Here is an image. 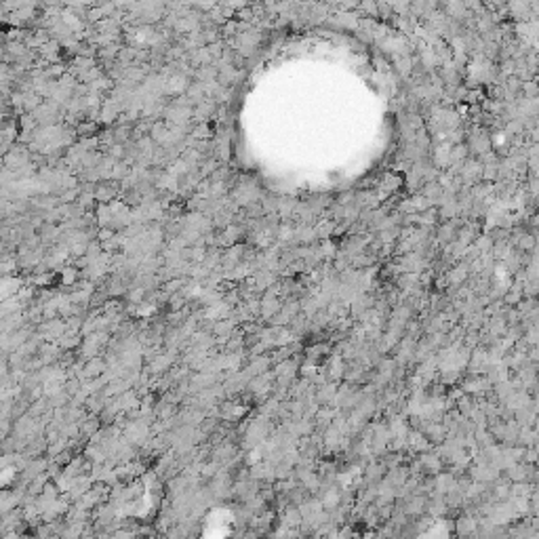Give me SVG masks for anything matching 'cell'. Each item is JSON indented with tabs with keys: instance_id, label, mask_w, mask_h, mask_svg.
<instances>
[{
	"instance_id": "6da1fadb",
	"label": "cell",
	"mask_w": 539,
	"mask_h": 539,
	"mask_svg": "<svg viewBox=\"0 0 539 539\" xmlns=\"http://www.w3.org/2000/svg\"><path fill=\"white\" fill-rule=\"evenodd\" d=\"M474 531V523H470V520H461V523L457 525V533L459 535H468Z\"/></svg>"
}]
</instances>
